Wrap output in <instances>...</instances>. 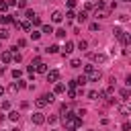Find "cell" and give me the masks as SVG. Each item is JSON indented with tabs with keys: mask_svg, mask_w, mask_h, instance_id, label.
I'll return each instance as SVG.
<instances>
[{
	"mask_svg": "<svg viewBox=\"0 0 131 131\" xmlns=\"http://www.w3.org/2000/svg\"><path fill=\"white\" fill-rule=\"evenodd\" d=\"M63 123H66V131H76L82 125V117H78L74 113H66L63 115Z\"/></svg>",
	"mask_w": 131,
	"mask_h": 131,
	"instance_id": "cell-1",
	"label": "cell"
},
{
	"mask_svg": "<svg viewBox=\"0 0 131 131\" xmlns=\"http://www.w3.org/2000/svg\"><path fill=\"white\" fill-rule=\"evenodd\" d=\"M84 76H86V80L98 82V80L102 78V72H100V70H96L94 66H86V68H84Z\"/></svg>",
	"mask_w": 131,
	"mask_h": 131,
	"instance_id": "cell-2",
	"label": "cell"
},
{
	"mask_svg": "<svg viewBox=\"0 0 131 131\" xmlns=\"http://www.w3.org/2000/svg\"><path fill=\"white\" fill-rule=\"evenodd\" d=\"M53 98H55V94H41V96L35 100V104H37V108H43L45 104L53 102Z\"/></svg>",
	"mask_w": 131,
	"mask_h": 131,
	"instance_id": "cell-3",
	"label": "cell"
},
{
	"mask_svg": "<svg viewBox=\"0 0 131 131\" xmlns=\"http://www.w3.org/2000/svg\"><path fill=\"white\" fill-rule=\"evenodd\" d=\"M47 119H45V115L43 113H35L33 117H31V123H35V125H43Z\"/></svg>",
	"mask_w": 131,
	"mask_h": 131,
	"instance_id": "cell-4",
	"label": "cell"
},
{
	"mask_svg": "<svg viewBox=\"0 0 131 131\" xmlns=\"http://www.w3.org/2000/svg\"><path fill=\"white\" fill-rule=\"evenodd\" d=\"M90 59H92V61H96V63H104L108 57H106L104 53H90Z\"/></svg>",
	"mask_w": 131,
	"mask_h": 131,
	"instance_id": "cell-5",
	"label": "cell"
},
{
	"mask_svg": "<svg viewBox=\"0 0 131 131\" xmlns=\"http://www.w3.org/2000/svg\"><path fill=\"white\" fill-rule=\"evenodd\" d=\"M57 80H59V72H57V70H49V72H47V82H53V84H55Z\"/></svg>",
	"mask_w": 131,
	"mask_h": 131,
	"instance_id": "cell-6",
	"label": "cell"
},
{
	"mask_svg": "<svg viewBox=\"0 0 131 131\" xmlns=\"http://www.w3.org/2000/svg\"><path fill=\"white\" fill-rule=\"evenodd\" d=\"M94 16H96V18H106V16H108V10H106L104 6H100V8H96Z\"/></svg>",
	"mask_w": 131,
	"mask_h": 131,
	"instance_id": "cell-7",
	"label": "cell"
},
{
	"mask_svg": "<svg viewBox=\"0 0 131 131\" xmlns=\"http://www.w3.org/2000/svg\"><path fill=\"white\" fill-rule=\"evenodd\" d=\"M0 59H2L4 63H10V61H12V51H2Z\"/></svg>",
	"mask_w": 131,
	"mask_h": 131,
	"instance_id": "cell-8",
	"label": "cell"
},
{
	"mask_svg": "<svg viewBox=\"0 0 131 131\" xmlns=\"http://www.w3.org/2000/svg\"><path fill=\"white\" fill-rule=\"evenodd\" d=\"M117 111H119V115H123V117H127V115L131 113V108H129L127 104H119V106H117Z\"/></svg>",
	"mask_w": 131,
	"mask_h": 131,
	"instance_id": "cell-9",
	"label": "cell"
},
{
	"mask_svg": "<svg viewBox=\"0 0 131 131\" xmlns=\"http://www.w3.org/2000/svg\"><path fill=\"white\" fill-rule=\"evenodd\" d=\"M61 18H63V14H61L59 10H53V12H51V20H53V23H61Z\"/></svg>",
	"mask_w": 131,
	"mask_h": 131,
	"instance_id": "cell-10",
	"label": "cell"
},
{
	"mask_svg": "<svg viewBox=\"0 0 131 131\" xmlns=\"http://www.w3.org/2000/svg\"><path fill=\"white\" fill-rule=\"evenodd\" d=\"M35 72H39V74H47V63H43V61H39V63L35 66Z\"/></svg>",
	"mask_w": 131,
	"mask_h": 131,
	"instance_id": "cell-11",
	"label": "cell"
},
{
	"mask_svg": "<svg viewBox=\"0 0 131 131\" xmlns=\"http://www.w3.org/2000/svg\"><path fill=\"white\" fill-rule=\"evenodd\" d=\"M61 92H66V84H61V82H55V88H53V94H61Z\"/></svg>",
	"mask_w": 131,
	"mask_h": 131,
	"instance_id": "cell-12",
	"label": "cell"
},
{
	"mask_svg": "<svg viewBox=\"0 0 131 131\" xmlns=\"http://www.w3.org/2000/svg\"><path fill=\"white\" fill-rule=\"evenodd\" d=\"M119 41H121V43L127 47V45H129V33H127V31H123V35L119 37Z\"/></svg>",
	"mask_w": 131,
	"mask_h": 131,
	"instance_id": "cell-13",
	"label": "cell"
},
{
	"mask_svg": "<svg viewBox=\"0 0 131 131\" xmlns=\"http://www.w3.org/2000/svg\"><path fill=\"white\" fill-rule=\"evenodd\" d=\"M74 51V43L72 41H66V45H63V53H72Z\"/></svg>",
	"mask_w": 131,
	"mask_h": 131,
	"instance_id": "cell-14",
	"label": "cell"
},
{
	"mask_svg": "<svg viewBox=\"0 0 131 131\" xmlns=\"http://www.w3.org/2000/svg\"><path fill=\"white\" fill-rule=\"evenodd\" d=\"M8 119H10V121H14V123H16V121H18V119H20V115H18V113H16V111H10V113H8Z\"/></svg>",
	"mask_w": 131,
	"mask_h": 131,
	"instance_id": "cell-15",
	"label": "cell"
},
{
	"mask_svg": "<svg viewBox=\"0 0 131 131\" xmlns=\"http://www.w3.org/2000/svg\"><path fill=\"white\" fill-rule=\"evenodd\" d=\"M88 80H86V76H80V78H76V86H84Z\"/></svg>",
	"mask_w": 131,
	"mask_h": 131,
	"instance_id": "cell-16",
	"label": "cell"
},
{
	"mask_svg": "<svg viewBox=\"0 0 131 131\" xmlns=\"http://www.w3.org/2000/svg\"><path fill=\"white\" fill-rule=\"evenodd\" d=\"M41 31H43V33H47V35H51V33H53V27H51V25H43V29H41Z\"/></svg>",
	"mask_w": 131,
	"mask_h": 131,
	"instance_id": "cell-17",
	"label": "cell"
},
{
	"mask_svg": "<svg viewBox=\"0 0 131 131\" xmlns=\"http://www.w3.org/2000/svg\"><path fill=\"white\" fill-rule=\"evenodd\" d=\"M20 29H25V31H33V25H31V23H20Z\"/></svg>",
	"mask_w": 131,
	"mask_h": 131,
	"instance_id": "cell-18",
	"label": "cell"
},
{
	"mask_svg": "<svg viewBox=\"0 0 131 131\" xmlns=\"http://www.w3.org/2000/svg\"><path fill=\"white\" fill-rule=\"evenodd\" d=\"M113 33H115V37L119 39V37L123 35V29H121V27H115V29H113Z\"/></svg>",
	"mask_w": 131,
	"mask_h": 131,
	"instance_id": "cell-19",
	"label": "cell"
},
{
	"mask_svg": "<svg viewBox=\"0 0 131 131\" xmlns=\"http://www.w3.org/2000/svg\"><path fill=\"white\" fill-rule=\"evenodd\" d=\"M45 51H47V53H57V51H59V47H57V45H51V47H47Z\"/></svg>",
	"mask_w": 131,
	"mask_h": 131,
	"instance_id": "cell-20",
	"label": "cell"
},
{
	"mask_svg": "<svg viewBox=\"0 0 131 131\" xmlns=\"http://www.w3.org/2000/svg\"><path fill=\"white\" fill-rule=\"evenodd\" d=\"M80 63H82V61H80L78 57H74V59L70 61V66H72V68H80Z\"/></svg>",
	"mask_w": 131,
	"mask_h": 131,
	"instance_id": "cell-21",
	"label": "cell"
},
{
	"mask_svg": "<svg viewBox=\"0 0 131 131\" xmlns=\"http://www.w3.org/2000/svg\"><path fill=\"white\" fill-rule=\"evenodd\" d=\"M8 92H12V94H14V92H18V86H16V82H12V84L8 86Z\"/></svg>",
	"mask_w": 131,
	"mask_h": 131,
	"instance_id": "cell-22",
	"label": "cell"
},
{
	"mask_svg": "<svg viewBox=\"0 0 131 131\" xmlns=\"http://www.w3.org/2000/svg\"><path fill=\"white\" fill-rule=\"evenodd\" d=\"M121 98H123V100L129 98V88H123V90H121Z\"/></svg>",
	"mask_w": 131,
	"mask_h": 131,
	"instance_id": "cell-23",
	"label": "cell"
},
{
	"mask_svg": "<svg viewBox=\"0 0 131 131\" xmlns=\"http://www.w3.org/2000/svg\"><path fill=\"white\" fill-rule=\"evenodd\" d=\"M86 18H88V14H86V12H80V14H78V23H84Z\"/></svg>",
	"mask_w": 131,
	"mask_h": 131,
	"instance_id": "cell-24",
	"label": "cell"
},
{
	"mask_svg": "<svg viewBox=\"0 0 131 131\" xmlns=\"http://www.w3.org/2000/svg\"><path fill=\"white\" fill-rule=\"evenodd\" d=\"M55 35H57V39H66V31H63V29L55 31Z\"/></svg>",
	"mask_w": 131,
	"mask_h": 131,
	"instance_id": "cell-25",
	"label": "cell"
},
{
	"mask_svg": "<svg viewBox=\"0 0 131 131\" xmlns=\"http://www.w3.org/2000/svg\"><path fill=\"white\" fill-rule=\"evenodd\" d=\"M39 37H41V33H39V31H33V33H31V39H33V41H37Z\"/></svg>",
	"mask_w": 131,
	"mask_h": 131,
	"instance_id": "cell-26",
	"label": "cell"
},
{
	"mask_svg": "<svg viewBox=\"0 0 131 131\" xmlns=\"http://www.w3.org/2000/svg\"><path fill=\"white\" fill-rule=\"evenodd\" d=\"M20 76H23V72H20V70H12V78H14V80H16V78H20Z\"/></svg>",
	"mask_w": 131,
	"mask_h": 131,
	"instance_id": "cell-27",
	"label": "cell"
},
{
	"mask_svg": "<svg viewBox=\"0 0 131 131\" xmlns=\"http://www.w3.org/2000/svg\"><path fill=\"white\" fill-rule=\"evenodd\" d=\"M25 16H27L29 20H33V16H35V12H33V10H27V12H25Z\"/></svg>",
	"mask_w": 131,
	"mask_h": 131,
	"instance_id": "cell-28",
	"label": "cell"
},
{
	"mask_svg": "<svg viewBox=\"0 0 131 131\" xmlns=\"http://www.w3.org/2000/svg\"><path fill=\"white\" fill-rule=\"evenodd\" d=\"M90 31H100V25H98V23H92V25H90Z\"/></svg>",
	"mask_w": 131,
	"mask_h": 131,
	"instance_id": "cell-29",
	"label": "cell"
},
{
	"mask_svg": "<svg viewBox=\"0 0 131 131\" xmlns=\"http://www.w3.org/2000/svg\"><path fill=\"white\" fill-rule=\"evenodd\" d=\"M86 47H88V43H86V41H80V43H78V49H82V51H84Z\"/></svg>",
	"mask_w": 131,
	"mask_h": 131,
	"instance_id": "cell-30",
	"label": "cell"
},
{
	"mask_svg": "<svg viewBox=\"0 0 131 131\" xmlns=\"http://www.w3.org/2000/svg\"><path fill=\"white\" fill-rule=\"evenodd\" d=\"M6 37H8V31L2 29V31H0V39H6Z\"/></svg>",
	"mask_w": 131,
	"mask_h": 131,
	"instance_id": "cell-31",
	"label": "cell"
},
{
	"mask_svg": "<svg viewBox=\"0 0 131 131\" xmlns=\"http://www.w3.org/2000/svg\"><path fill=\"white\" fill-rule=\"evenodd\" d=\"M25 45H27L25 39H18V41H16V47H25Z\"/></svg>",
	"mask_w": 131,
	"mask_h": 131,
	"instance_id": "cell-32",
	"label": "cell"
},
{
	"mask_svg": "<svg viewBox=\"0 0 131 131\" xmlns=\"http://www.w3.org/2000/svg\"><path fill=\"white\" fill-rule=\"evenodd\" d=\"M2 108L8 111V108H10V100H4V102H2Z\"/></svg>",
	"mask_w": 131,
	"mask_h": 131,
	"instance_id": "cell-33",
	"label": "cell"
},
{
	"mask_svg": "<svg viewBox=\"0 0 131 131\" xmlns=\"http://www.w3.org/2000/svg\"><path fill=\"white\" fill-rule=\"evenodd\" d=\"M0 10H2V12L8 10V2H0Z\"/></svg>",
	"mask_w": 131,
	"mask_h": 131,
	"instance_id": "cell-34",
	"label": "cell"
},
{
	"mask_svg": "<svg viewBox=\"0 0 131 131\" xmlns=\"http://www.w3.org/2000/svg\"><path fill=\"white\" fill-rule=\"evenodd\" d=\"M96 94H98L96 90H90V92H88V98H96Z\"/></svg>",
	"mask_w": 131,
	"mask_h": 131,
	"instance_id": "cell-35",
	"label": "cell"
},
{
	"mask_svg": "<svg viewBox=\"0 0 131 131\" xmlns=\"http://www.w3.org/2000/svg\"><path fill=\"white\" fill-rule=\"evenodd\" d=\"M49 123H51V125H55V123H57V117H55V115H51V117H49Z\"/></svg>",
	"mask_w": 131,
	"mask_h": 131,
	"instance_id": "cell-36",
	"label": "cell"
},
{
	"mask_svg": "<svg viewBox=\"0 0 131 131\" xmlns=\"http://www.w3.org/2000/svg\"><path fill=\"white\" fill-rule=\"evenodd\" d=\"M129 129H131V125H129V123L125 121V123H123V131H129Z\"/></svg>",
	"mask_w": 131,
	"mask_h": 131,
	"instance_id": "cell-37",
	"label": "cell"
},
{
	"mask_svg": "<svg viewBox=\"0 0 131 131\" xmlns=\"http://www.w3.org/2000/svg\"><path fill=\"white\" fill-rule=\"evenodd\" d=\"M68 6L72 8V6H76V0H68Z\"/></svg>",
	"mask_w": 131,
	"mask_h": 131,
	"instance_id": "cell-38",
	"label": "cell"
},
{
	"mask_svg": "<svg viewBox=\"0 0 131 131\" xmlns=\"http://www.w3.org/2000/svg\"><path fill=\"white\" fill-rule=\"evenodd\" d=\"M2 94H4V88H2V86H0V96H2Z\"/></svg>",
	"mask_w": 131,
	"mask_h": 131,
	"instance_id": "cell-39",
	"label": "cell"
},
{
	"mask_svg": "<svg viewBox=\"0 0 131 131\" xmlns=\"http://www.w3.org/2000/svg\"><path fill=\"white\" fill-rule=\"evenodd\" d=\"M12 131H20V129H18V127H16V129H12Z\"/></svg>",
	"mask_w": 131,
	"mask_h": 131,
	"instance_id": "cell-40",
	"label": "cell"
},
{
	"mask_svg": "<svg viewBox=\"0 0 131 131\" xmlns=\"http://www.w3.org/2000/svg\"><path fill=\"white\" fill-rule=\"evenodd\" d=\"M125 2H131V0H125Z\"/></svg>",
	"mask_w": 131,
	"mask_h": 131,
	"instance_id": "cell-41",
	"label": "cell"
},
{
	"mask_svg": "<svg viewBox=\"0 0 131 131\" xmlns=\"http://www.w3.org/2000/svg\"><path fill=\"white\" fill-rule=\"evenodd\" d=\"M18 2H25V0H18Z\"/></svg>",
	"mask_w": 131,
	"mask_h": 131,
	"instance_id": "cell-42",
	"label": "cell"
},
{
	"mask_svg": "<svg viewBox=\"0 0 131 131\" xmlns=\"http://www.w3.org/2000/svg\"><path fill=\"white\" fill-rule=\"evenodd\" d=\"M53 131H57V129H53Z\"/></svg>",
	"mask_w": 131,
	"mask_h": 131,
	"instance_id": "cell-43",
	"label": "cell"
},
{
	"mask_svg": "<svg viewBox=\"0 0 131 131\" xmlns=\"http://www.w3.org/2000/svg\"><path fill=\"white\" fill-rule=\"evenodd\" d=\"M0 49H2V47H0Z\"/></svg>",
	"mask_w": 131,
	"mask_h": 131,
	"instance_id": "cell-44",
	"label": "cell"
}]
</instances>
